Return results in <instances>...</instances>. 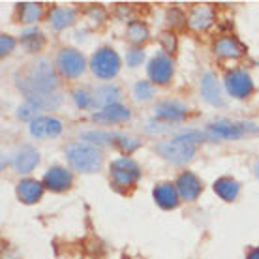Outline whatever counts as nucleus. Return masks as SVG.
I'll return each mask as SVG.
<instances>
[{
  "label": "nucleus",
  "mask_w": 259,
  "mask_h": 259,
  "mask_svg": "<svg viewBox=\"0 0 259 259\" xmlns=\"http://www.w3.org/2000/svg\"><path fill=\"white\" fill-rule=\"evenodd\" d=\"M73 100H75L77 107H81V109H87V107H91L94 104V96H91L84 89H77L73 92Z\"/></svg>",
  "instance_id": "nucleus-29"
},
{
  "label": "nucleus",
  "mask_w": 259,
  "mask_h": 259,
  "mask_svg": "<svg viewBox=\"0 0 259 259\" xmlns=\"http://www.w3.org/2000/svg\"><path fill=\"white\" fill-rule=\"evenodd\" d=\"M246 259H259V248H253V250H250V253H248Z\"/></svg>",
  "instance_id": "nucleus-35"
},
{
  "label": "nucleus",
  "mask_w": 259,
  "mask_h": 259,
  "mask_svg": "<svg viewBox=\"0 0 259 259\" xmlns=\"http://www.w3.org/2000/svg\"><path fill=\"white\" fill-rule=\"evenodd\" d=\"M73 177L64 167H51L44 177V186L53 192H64L71 186Z\"/></svg>",
  "instance_id": "nucleus-14"
},
{
  "label": "nucleus",
  "mask_w": 259,
  "mask_h": 259,
  "mask_svg": "<svg viewBox=\"0 0 259 259\" xmlns=\"http://www.w3.org/2000/svg\"><path fill=\"white\" fill-rule=\"evenodd\" d=\"M214 192L220 195L224 201H235L240 192V186L235 179L224 177V179H218V181L214 182Z\"/></svg>",
  "instance_id": "nucleus-22"
},
{
  "label": "nucleus",
  "mask_w": 259,
  "mask_h": 259,
  "mask_svg": "<svg viewBox=\"0 0 259 259\" xmlns=\"http://www.w3.org/2000/svg\"><path fill=\"white\" fill-rule=\"evenodd\" d=\"M179 199H181V195L177 192V186L171 182H162L154 188V201L165 210L175 208L179 205Z\"/></svg>",
  "instance_id": "nucleus-17"
},
{
  "label": "nucleus",
  "mask_w": 259,
  "mask_h": 259,
  "mask_svg": "<svg viewBox=\"0 0 259 259\" xmlns=\"http://www.w3.org/2000/svg\"><path fill=\"white\" fill-rule=\"evenodd\" d=\"M62 132V122L53 117H38L30 122V134L34 137H57Z\"/></svg>",
  "instance_id": "nucleus-15"
},
{
  "label": "nucleus",
  "mask_w": 259,
  "mask_h": 259,
  "mask_svg": "<svg viewBox=\"0 0 259 259\" xmlns=\"http://www.w3.org/2000/svg\"><path fill=\"white\" fill-rule=\"evenodd\" d=\"M214 53L222 59H239L244 53V47L240 46V41L233 36H222L214 44Z\"/></svg>",
  "instance_id": "nucleus-19"
},
{
  "label": "nucleus",
  "mask_w": 259,
  "mask_h": 259,
  "mask_svg": "<svg viewBox=\"0 0 259 259\" xmlns=\"http://www.w3.org/2000/svg\"><path fill=\"white\" fill-rule=\"evenodd\" d=\"M143 59H145V51H143V49H132V51L126 55V62H128V66H132V68H136V66L141 64Z\"/></svg>",
  "instance_id": "nucleus-32"
},
{
  "label": "nucleus",
  "mask_w": 259,
  "mask_h": 259,
  "mask_svg": "<svg viewBox=\"0 0 259 259\" xmlns=\"http://www.w3.org/2000/svg\"><path fill=\"white\" fill-rule=\"evenodd\" d=\"M118 147H120L126 154H130V152H134V150L139 147V141H137V139H134V137L120 136V137H118Z\"/></svg>",
  "instance_id": "nucleus-30"
},
{
  "label": "nucleus",
  "mask_w": 259,
  "mask_h": 259,
  "mask_svg": "<svg viewBox=\"0 0 259 259\" xmlns=\"http://www.w3.org/2000/svg\"><path fill=\"white\" fill-rule=\"evenodd\" d=\"M177 192L181 195V199L184 201H195L199 197L201 190H203V184L194 173H190V171H184L182 175H179L177 179Z\"/></svg>",
  "instance_id": "nucleus-10"
},
{
  "label": "nucleus",
  "mask_w": 259,
  "mask_h": 259,
  "mask_svg": "<svg viewBox=\"0 0 259 259\" xmlns=\"http://www.w3.org/2000/svg\"><path fill=\"white\" fill-rule=\"evenodd\" d=\"M201 96H203V100L208 102L210 105L222 107V105L226 104V102H224V96H222L220 84H218V81H216V77H214L212 73H205L203 79H201Z\"/></svg>",
  "instance_id": "nucleus-16"
},
{
  "label": "nucleus",
  "mask_w": 259,
  "mask_h": 259,
  "mask_svg": "<svg viewBox=\"0 0 259 259\" xmlns=\"http://www.w3.org/2000/svg\"><path fill=\"white\" fill-rule=\"evenodd\" d=\"M75 21V12L71 8H53L51 12V25L55 30H62L70 26Z\"/></svg>",
  "instance_id": "nucleus-23"
},
{
  "label": "nucleus",
  "mask_w": 259,
  "mask_h": 259,
  "mask_svg": "<svg viewBox=\"0 0 259 259\" xmlns=\"http://www.w3.org/2000/svg\"><path fill=\"white\" fill-rule=\"evenodd\" d=\"M226 91L229 92V96L233 98H248L253 91L252 77L248 75L244 70H231L229 73H226Z\"/></svg>",
  "instance_id": "nucleus-8"
},
{
  "label": "nucleus",
  "mask_w": 259,
  "mask_h": 259,
  "mask_svg": "<svg viewBox=\"0 0 259 259\" xmlns=\"http://www.w3.org/2000/svg\"><path fill=\"white\" fill-rule=\"evenodd\" d=\"M118 100H120V89L117 84H104L94 94V104L102 105V107L118 105Z\"/></svg>",
  "instance_id": "nucleus-21"
},
{
  "label": "nucleus",
  "mask_w": 259,
  "mask_h": 259,
  "mask_svg": "<svg viewBox=\"0 0 259 259\" xmlns=\"http://www.w3.org/2000/svg\"><path fill=\"white\" fill-rule=\"evenodd\" d=\"M44 15V6L36 2H25L21 4V21L23 23H36Z\"/></svg>",
  "instance_id": "nucleus-24"
},
{
  "label": "nucleus",
  "mask_w": 259,
  "mask_h": 259,
  "mask_svg": "<svg viewBox=\"0 0 259 259\" xmlns=\"http://www.w3.org/2000/svg\"><path fill=\"white\" fill-rule=\"evenodd\" d=\"M214 19H216L214 8L208 6V4H201V6H195L192 10V13H190L188 17V25L190 28L201 32V30H207L208 26H212Z\"/></svg>",
  "instance_id": "nucleus-12"
},
{
  "label": "nucleus",
  "mask_w": 259,
  "mask_h": 259,
  "mask_svg": "<svg viewBox=\"0 0 259 259\" xmlns=\"http://www.w3.org/2000/svg\"><path fill=\"white\" fill-rule=\"evenodd\" d=\"M162 44L165 46V51H169V53H173L175 51V47H177V41H175V36L173 34H169V32H165V34H162Z\"/></svg>",
  "instance_id": "nucleus-34"
},
{
  "label": "nucleus",
  "mask_w": 259,
  "mask_h": 259,
  "mask_svg": "<svg viewBox=\"0 0 259 259\" xmlns=\"http://www.w3.org/2000/svg\"><path fill=\"white\" fill-rule=\"evenodd\" d=\"M41 194H44V184L34 179H25L17 184V197L26 205L38 203L41 199Z\"/></svg>",
  "instance_id": "nucleus-20"
},
{
  "label": "nucleus",
  "mask_w": 259,
  "mask_h": 259,
  "mask_svg": "<svg viewBox=\"0 0 259 259\" xmlns=\"http://www.w3.org/2000/svg\"><path fill=\"white\" fill-rule=\"evenodd\" d=\"M253 171H255V175H257V179H259V162H255V165H253Z\"/></svg>",
  "instance_id": "nucleus-36"
},
{
  "label": "nucleus",
  "mask_w": 259,
  "mask_h": 259,
  "mask_svg": "<svg viewBox=\"0 0 259 259\" xmlns=\"http://www.w3.org/2000/svg\"><path fill=\"white\" fill-rule=\"evenodd\" d=\"M154 96V87L149 83V81H139L134 87V98L137 102H147L150 98Z\"/></svg>",
  "instance_id": "nucleus-27"
},
{
  "label": "nucleus",
  "mask_w": 259,
  "mask_h": 259,
  "mask_svg": "<svg viewBox=\"0 0 259 259\" xmlns=\"http://www.w3.org/2000/svg\"><path fill=\"white\" fill-rule=\"evenodd\" d=\"M83 137L92 143H98V145H105V143H113L120 136L118 134H111V132H87V134H83Z\"/></svg>",
  "instance_id": "nucleus-28"
},
{
  "label": "nucleus",
  "mask_w": 259,
  "mask_h": 259,
  "mask_svg": "<svg viewBox=\"0 0 259 259\" xmlns=\"http://www.w3.org/2000/svg\"><path fill=\"white\" fill-rule=\"evenodd\" d=\"M84 57L75 49H62L57 55V70L68 79L79 77L84 71Z\"/></svg>",
  "instance_id": "nucleus-7"
},
{
  "label": "nucleus",
  "mask_w": 259,
  "mask_h": 259,
  "mask_svg": "<svg viewBox=\"0 0 259 259\" xmlns=\"http://www.w3.org/2000/svg\"><path fill=\"white\" fill-rule=\"evenodd\" d=\"M156 115L167 122H181L188 115V107L177 100H165L156 105Z\"/></svg>",
  "instance_id": "nucleus-11"
},
{
  "label": "nucleus",
  "mask_w": 259,
  "mask_h": 259,
  "mask_svg": "<svg viewBox=\"0 0 259 259\" xmlns=\"http://www.w3.org/2000/svg\"><path fill=\"white\" fill-rule=\"evenodd\" d=\"M201 139H208V134H201V132H186L181 136L173 137L171 141L160 143L156 150L167 160V162L175 163V165H182V163L190 162L195 156V145Z\"/></svg>",
  "instance_id": "nucleus-2"
},
{
  "label": "nucleus",
  "mask_w": 259,
  "mask_h": 259,
  "mask_svg": "<svg viewBox=\"0 0 259 259\" xmlns=\"http://www.w3.org/2000/svg\"><path fill=\"white\" fill-rule=\"evenodd\" d=\"M130 118V109L124 105H109L104 107L102 111H98L92 115V120L102 124H117V122H126Z\"/></svg>",
  "instance_id": "nucleus-18"
},
{
  "label": "nucleus",
  "mask_w": 259,
  "mask_h": 259,
  "mask_svg": "<svg viewBox=\"0 0 259 259\" xmlns=\"http://www.w3.org/2000/svg\"><path fill=\"white\" fill-rule=\"evenodd\" d=\"M257 132V126L252 122H214L207 128L208 139H237L246 134Z\"/></svg>",
  "instance_id": "nucleus-6"
},
{
  "label": "nucleus",
  "mask_w": 259,
  "mask_h": 259,
  "mask_svg": "<svg viewBox=\"0 0 259 259\" xmlns=\"http://www.w3.org/2000/svg\"><path fill=\"white\" fill-rule=\"evenodd\" d=\"M44 36L36 30V28H30V30H25L23 32V46L28 49L30 53H36L44 47Z\"/></svg>",
  "instance_id": "nucleus-25"
},
{
  "label": "nucleus",
  "mask_w": 259,
  "mask_h": 259,
  "mask_svg": "<svg viewBox=\"0 0 259 259\" xmlns=\"http://www.w3.org/2000/svg\"><path fill=\"white\" fill-rule=\"evenodd\" d=\"M128 38H130V41H134V44H143V41H147V38H149V28H147V25H143L141 21L130 23Z\"/></svg>",
  "instance_id": "nucleus-26"
},
{
  "label": "nucleus",
  "mask_w": 259,
  "mask_h": 259,
  "mask_svg": "<svg viewBox=\"0 0 259 259\" xmlns=\"http://www.w3.org/2000/svg\"><path fill=\"white\" fill-rule=\"evenodd\" d=\"M149 77L152 83L165 84L173 77V60L165 53H158L149 64Z\"/></svg>",
  "instance_id": "nucleus-9"
},
{
  "label": "nucleus",
  "mask_w": 259,
  "mask_h": 259,
  "mask_svg": "<svg viewBox=\"0 0 259 259\" xmlns=\"http://www.w3.org/2000/svg\"><path fill=\"white\" fill-rule=\"evenodd\" d=\"M38 163H39V154L38 150L32 149V147H23L12 158V165L17 173H30Z\"/></svg>",
  "instance_id": "nucleus-13"
},
{
  "label": "nucleus",
  "mask_w": 259,
  "mask_h": 259,
  "mask_svg": "<svg viewBox=\"0 0 259 259\" xmlns=\"http://www.w3.org/2000/svg\"><path fill=\"white\" fill-rule=\"evenodd\" d=\"M173 126H167V124L162 122H154V120H149L147 126H145V132L147 134H169Z\"/></svg>",
  "instance_id": "nucleus-31"
},
{
  "label": "nucleus",
  "mask_w": 259,
  "mask_h": 259,
  "mask_svg": "<svg viewBox=\"0 0 259 259\" xmlns=\"http://www.w3.org/2000/svg\"><path fill=\"white\" fill-rule=\"evenodd\" d=\"M60 87V81L57 77L55 70L47 60H39L28 70L25 77L19 81V89L25 92L26 98H39L51 96Z\"/></svg>",
  "instance_id": "nucleus-1"
},
{
  "label": "nucleus",
  "mask_w": 259,
  "mask_h": 259,
  "mask_svg": "<svg viewBox=\"0 0 259 259\" xmlns=\"http://www.w3.org/2000/svg\"><path fill=\"white\" fill-rule=\"evenodd\" d=\"M13 47H15V39L12 38V36H2L0 38V53H2V57L4 55H10V53L13 51Z\"/></svg>",
  "instance_id": "nucleus-33"
},
{
  "label": "nucleus",
  "mask_w": 259,
  "mask_h": 259,
  "mask_svg": "<svg viewBox=\"0 0 259 259\" xmlns=\"http://www.w3.org/2000/svg\"><path fill=\"white\" fill-rule=\"evenodd\" d=\"M141 175L139 171V165H137L136 160H132L128 156H122V158H117L111 162V177H113V182L120 186V188H130L134 186Z\"/></svg>",
  "instance_id": "nucleus-5"
},
{
  "label": "nucleus",
  "mask_w": 259,
  "mask_h": 259,
  "mask_svg": "<svg viewBox=\"0 0 259 259\" xmlns=\"http://www.w3.org/2000/svg\"><path fill=\"white\" fill-rule=\"evenodd\" d=\"M66 158L75 171L81 173H94L102 167L104 156L94 145L89 143H71L66 147Z\"/></svg>",
  "instance_id": "nucleus-3"
},
{
  "label": "nucleus",
  "mask_w": 259,
  "mask_h": 259,
  "mask_svg": "<svg viewBox=\"0 0 259 259\" xmlns=\"http://www.w3.org/2000/svg\"><path fill=\"white\" fill-rule=\"evenodd\" d=\"M91 70L100 79H113L120 70V59L113 49L104 47L94 53L91 60Z\"/></svg>",
  "instance_id": "nucleus-4"
}]
</instances>
